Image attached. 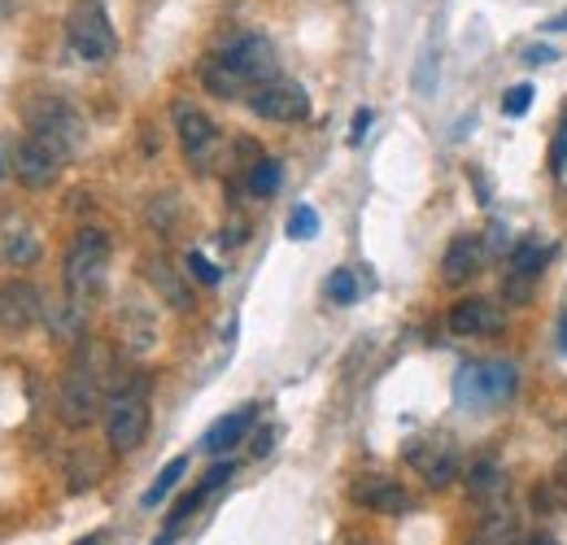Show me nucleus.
Instances as JSON below:
<instances>
[{"label": "nucleus", "instance_id": "f257e3e1", "mask_svg": "<svg viewBox=\"0 0 567 545\" xmlns=\"http://www.w3.org/2000/svg\"><path fill=\"white\" fill-rule=\"evenodd\" d=\"M105 275H110V236H105V232H96V227L74 232V240L66 245V258H62V284H66V297L87 310V301H96V297H101Z\"/></svg>", "mask_w": 567, "mask_h": 545}, {"label": "nucleus", "instance_id": "f03ea898", "mask_svg": "<svg viewBox=\"0 0 567 545\" xmlns=\"http://www.w3.org/2000/svg\"><path fill=\"white\" fill-rule=\"evenodd\" d=\"M22 119H27V132L40 140V144H49L58 157H74L83 148V119L74 114L71 101H62L53 92L31 96L22 105Z\"/></svg>", "mask_w": 567, "mask_h": 545}, {"label": "nucleus", "instance_id": "7ed1b4c3", "mask_svg": "<svg viewBox=\"0 0 567 545\" xmlns=\"http://www.w3.org/2000/svg\"><path fill=\"white\" fill-rule=\"evenodd\" d=\"M519 389V371L515 362L502 358H485V362H467L454 380V402L463 410H494L511 402Z\"/></svg>", "mask_w": 567, "mask_h": 545}, {"label": "nucleus", "instance_id": "20e7f679", "mask_svg": "<svg viewBox=\"0 0 567 545\" xmlns=\"http://www.w3.org/2000/svg\"><path fill=\"white\" fill-rule=\"evenodd\" d=\"M66 40L83 62H110L118 53V35L110 27V13L101 0H79L66 18Z\"/></svg>", "mask_w": 567, "mask_h": 545}, {"label": "nucleus", "instance_id": "39448f33", "mask_svg": "<svg viewBox=\"0 0 567 545\" xmlns=\"http://www.w3.org/2000/svg\"><path fill=\"white\" fill-rule=\"evenodd\" d=\"M101 410V367L83 353L74 358L71 371L62 376V393H58V414L66 428H87Z\"/></svg>", "mask_w": 567, "mask_h": 545}, {"label": "nucleus", "instance_id": "423d86ee", "mask_svg": "<svg viewBox=\"0 0 567 545\" xmlns=\"http://www.w3.org/2000/svg\"><path fill=\"white\" fill-rule=\"evenodd\" d=\"M223 66L231 70L249 92H258L262 83H276L280 79V62H276V49L267 35H236L231 44H223Z\"/></svg>", "mask_w": 567, "mask_h": 545}, {"label": "nucleus", "instance_id": "0eeeda50", "mask_svg": "<svg viewBox=\"0 0 567 545\" xmlns=\"http://www.w3.org/2000/svg\"><path fill=\"white\" fill-rule=\"evenodd\" d=\"M148 432V402H144V384L123 389L110 398L105 407V441L114 454H132Z\"/></svg>", "mask_w": 567, "mask_h": 545}, {"label": "nucleus", "instance_id": "6e6552de", "mask_svg": "<svg viewBox=\"0 0 567 545\" xmlns=\"http://www.w3.org/2000/svg\"><path fill=\"white\" fill-rule=\"evenodd\" d=\"M175 132H179V148H184V157H188V166L193 171H210L214 157H218V127L210 123V114H202L197 105H188V101H179L175 105Z\"/></svg>", "mask_w": 567, "mask_h": 545}, {"label": "nucleus", "instance_id": "1a4fd4ad", "mask_svg": "<svg viewBox=\"0 0 567 545\" xmlns=\"http://www.w3.org/2000/svg\"><path fill=\"white\" fill-rule=\"evenodd\" d=\"M249 110L267 123H306L310 119V96H306L301 83L276 79V83H262L258 92H249Z\"/></svg>", "mask_w": 567, "mask_h": 545}, {"label": "nucleus", "instance_id": "9d476101", "mask_svg": "<svg viewBox=\"0 0 567 545\" xmlns=\"http://www.w3.org/2000/svg\"><path fill=\"white\" fill-rule=\"evenodd\" d=\"M44 319V292L27 279H4L0 284V332L18 337Z\"/></svg>", "mask_w": 567, "mask_h": 545}, {"label": "nucleus", "instance_id": "9b49d317", "mask_svg": "<svg viewBox=\"0 0 567 545\" xmlns=\"http://www.w3.org/2000/svg\"><path fill=\"white\" fill-rule=\"evenodd\" d=\"M58 171H62V157L49 148V144H40L35 136L18 140L13 144V175L27 184V188H49L53 179H58Z\"/></svg>", "mask_w": 567, "mask_h": 545}, {"label": "nucleus", "instance_id": "f8f14e48", "mask_svg": "<svg viewBox=\"0 0 567 545\" xmlns=\"http://www.w3.org/2000/svg\"><path fill=\"white\" fill-rule=\"evenodd\" d=\"M40 258V232L22 218V214H13V209H4L0 214V267H31Z\"/></svg>", "mask_w": 567, "mask_h": 545}, {"label": "nucleus", "instance_id": "ddd939ff", "mask_svg": "<svg viewBox=\"0 0 567 545\" xmlns=\"http://www.w3.org/2000/svg\"><path fill=\"white\" fill-rule=\"evenodd\" d=\"M406 463H411L432 489H441V484H450V480L458 476V454H454L450 441H411V445H406Z\"/></svg>", "mask_w": 567, "mask_h": 545}, {"label": "nucleus", "instance_id": "4468645a", "mask_svg": "<svg viewBox=\"0 0 567 545\" xmlns=\"http://www.w3.org/2000/svg\"><path fill=\"white\" fill-rule=\"evenodd\" d=\"M450 332L454 337H489L502 328V310L489 297H463L458 306H450Z\"/></svg>", "mask_w": 567, "mask_h": 545}, {"label": "nucleus", "instance_id": "2eb2a0df", "mask_svg": "<svg viewBox=\"0 0 567 545\" xmlns=\"http://www.w3.org/2000/svg\"><path fill=\"white\" fill-rule=\"evenodd\" d=\"M542 267H546V249H542L537 240H519V245L511 249V275H506V297H511V306L528 301V292H533Z\"/></svg>", "mask_w": 567, "mask_h": 545}, {"label": "nucleus", "instance_id": "dca6fc26", "mask_svg": "<svg viewBox=\"0 0 567 545\" xmlns=\"http://www.w3.org/2000/svg\"><path fill=\"white\" fill-rule=\"evenodd\" d=\"M354 502L358 506H367L371 515H402V511L411 506L406 489L389 476H362L354 484Z\"/></svg>", "mask_w": 567, "mask_h": 545}, {"label": "nucleus", "instance_id": "f3484780", "mask_svg": "<svg viewBox=\"0 0 567 545\" xmlns=\"http://www.w3.org/2000/svg\"><path fill=\"white\" fill-rule=\"evenodd\" d=\"M481 263H485V240L472 236V232H463V236L450 240V249L441 258V279L445 284H467L472 275L481 271Z\"/></svg>", "mask_w": 567, "mask_h": 545}, {"label": "nucleus", "instance_id": "a211bd4d", "mask_svg": "<svg viewBox=\"0 0 567 545\" xmlns=\"http://www.w3.org/2000/svg\"><path fill=\"white\" fill-rule=\"evenodd\" d=\"M254 419H258V407H254V402H249V407H236L231 414H223V419H214L210 428H206V436H202V450H206V454H227L231 445L245 441V432L254 428Z\"/></svg>", "mask_w": 567, "mask_h": 545}, {"label": "nucleus", "instance_id": "6ab92c4d", "mask_svg": "<svg viewBox=\"0 0 567 545\" xmlns=\"http://www.w3.org/2000/svg\"><path fill=\"white\" fill-rule=\"evenodd\" d=\"M144 279L153 284V292H157L171 310H193V292H188L184 275L175 271L166 258H148V263H144Z\"/></svg>", "mask_w": 567, "mask_h": 545}, {"label": "nucleus", "instance_id": "aec40b11", "mask_svg": "<svg viewBox=\"0 0 567 545\" xmlns=\"http://www.w3.org/2000/svg\"><path fill=\"white\" fill-rule=\"evenodd\" d=\"M472 545H519V515L511 506H494L476 528Z\"/></svg>", "mask_w": 567, "mask_h": 545}, {"label": "nucleus", "instance_id": "412c9836", "mask_svg": "<svg viewBox=\"0 0 567 545\" xmlns=\"http://www.w3.org/2000/svg\"><path fill=\"white\" fill-rule=\"evenodd\" d=\"M44 319H49V332L58 337V341H79L83 337V323H87V315H83V306L79 301H49L44 306Z\"/></svg>", "mask_w": 567, "mask_h": 545}, {"label": "nucleus", "instance_id": "4be33fe9", "mask_svg": "<svg viewBox=\"0 0 567 545\" xmlns=\"http://www.w3.org/2000/svg\"><path fill=\"white\" fill-rule=\"evenodd\" d=\"M467 489H472V497H481V502L497 497V493L506 489V472H502V463H497V459H476V463H472V472H467Z\"/></svg>", "mask_w": 567, "mask_h": 545}, {"label": "nucleus", "instance_id": "5701e85b", "mask_svg": "<svg viewBox=\"0 0 567 545\" xmlns=\"http://www.w3.org/2000/svg\"><path fill=\"white\" fill-rule=\"evenodd\" d=\"M184 476H188V459L179 454V459H171V463H166V467L157 472V480H153V484L144 489V497H141V506H144V511H153V506H162V497H171V489H175V484H179V480H184Z\"/></svg>", "mask_w": 567, "mask_h": 545}, {"label": "nucleus", "instance_id": "b1692460", "mask_svg": "<svg viewBox=\"0 0 567 545\" xmlns=\"http://www.w3.org/2000/svg\"><path fill=\"white\" fill-rule=\"evenodd\" d=\"M280 179H284V166L276 157H258L254 171H249V193L254 197H276L280 193Z\"/></svg>", "mask_w": 567, "mask_h": 545}, {"label": "nucleus", "instance_id": "393cba45", "mask_svg": "<svg viewBox=\"0 0 567 545\" xmlns=\"http://www.w3.org/2000/svg\"><path fill=\"white\" fill-rule=\"evenodd\" d=\"M288 236H292V240H315V236H319V214H315V205H297V209L288 214Z\"/></svg>", "mask_w": 567, "mask_h": 545}, {"label": "nucleus", "instance_id": "a878e982", "mask_svg": "<svg viewBox=\"0 0 567 545\" xmlns=\"http://www.w3.org/2000/svg\"><path fill=\"white\" fill-rule=\"evenodd\" d=\"M328 297L337 301V306H354L358 301V279H354V271H332L328 275Z\"/></svg>", "mask_w": 567, "mask_h": 545}, {"label": "nucleus", "instance_id": "bb28decb", "mask_svg": "<svg viewBox=\"0 0 567 545\" xmlns=\"http://www.w3.org/2000/svg\"><path fill=\"white\" fill-rule=\"evenodd\" d=\"M528 105H533V83H515V88H506V96H502V114H506V119H524Z\"/></svg>", "mask_w": 567, "mask_h": 545}, {"label": "nucleus", "instance_id": "cd10ccee", "mask_svg": "<svg viewBox=\"0 0 567 545\" xmlns=\"http://www.w3.org/2000/svg\"><path fill=\"white\" fill-rule=\"evenodd\" d=\"M432 74H436V44H427L420 53V66H415V92L427 96L432 92Z\"/></svg>", "mask_w": 567, "mask_h": 545}, {"label": "nucleus", "instance_id": "c85d7f7f", "mask_svg": "<svg viewBox=\"0 0 567 545\" xmlns=\"http://www.w3.org/2000/svg\"><path fill=\"white\" fill-rule=\"evenodd\" d=\"M188 275H197L202 284H218V279H223V271L214 267V263L206 258V254H197V249L188 254Z\"/></svg>", "mask_w": 567, "mask_h": 545}, {"label": "nucleus", "instance_id": "c756f323", "mask_svg": "<svg viewBox=\"0 0 567 545\" xmlns=\"http://www.w3.org/2000/svg\"><path fill=\"white\" fill-rule=\"evenodd\" d=\"M550 166H555L559 179L567 175V123L559 127V140H555V148H550Z\"/></svg>", "mask_w": 567, "mask_h": 545}, {"label": "nucleus", "instance_id": "7c9ffc66", "mask_svg": "<svg viewBox=\"0 0 567 545\" xmlns=\"http://www.w3.org/2000/svg\"><path fill=\"white\" fill-rule=\"evenodd\" d=\"M555 58H559V53H555L550 44H528V49H524V62H528V66H550Z\"/></svg>", "mask_w": 567, "mask_h": 545}, {"label": "nucleus", "instance_id": "2f4dec72", "mask_svg": "<svg viewBox=\"0 0 567 545\" xmlns=\"http://www.w3.org/2000/svg\"><path fill=\"white\" fill-rule=\"evenodd\" d=\"M367 127H371V110H358V114H354V132H350V140H354V144H362V136H367Z\"/></svg>", "mask_w": 567, "mask_h": 545}, {"label": "nucleus", "instance_id": "473e14b6", "mask_svg": "<svg viewBox=\"0 0 567 545\" xmlns=\"http://www.w3.org/2000/svg\"><path fill=\"white\" fill-rule=\"evenodd\" d=\"M550 489L559 493V502H567V459L559 463V472H555V480H550Z\"/></svg>", "mask_w": 567, "mask_h": 545}, {"label": "nucleus", "instance_id": "72a5a7b5", "mask_svg": "<svg viewBox=\"0 0 567 545\" xmlns=\"http://www.w3.org/2000/svg\"><path fill=\"white\" fill-rule=\"evenodd\" d=\"M528 545H559V542H555V537H546V533H537V537H533Z\"/></svg>", "mask_w": 567, "mask_h": 545}, {"label": "nucleus", "instance_id": "f704fd0d", "mask_svg": "<svg viewBox=\"0 0 567 545\" xmlns=\"http://www.w3.org/2000/svg\"><path fill=\"white\" fill-rule=\"evenodd\" d=\"M550 31H567V13H559V18L550 22Z\"/></svg>", "mask_w": 567, "mask_h": 545}, {"label": "nucleus", "instance_id": "c9c22d12", "mask_svg": "<svg viewBox=\"0 0 567 545\" xmlns=\"http://www.w3.org/2000/svg\"><path fill=\"white\" fill-rule=\"evenodd\" d=\"M559 341H564V349H567V319L559 323Z\"/></svg>", "mask_w": 567, "mask_h": 545}, {"label": "nucleus", "instance_id": "e433bc0d", "mask_svg": "<svg viewBox=\"0 0 567 545\" xmlns=\"http://www.w3.org/2000/svg\"><path fill=\"white\" fill-rule=\"evenodd\" d=\"M0 175H4V162H0Z\"/></svg>", "mask_w": 567, "mask_h": 545}, {"label": "nucleus", "instance_id": "4c0bfd02", "mask_svg": "<svg viewBox=\"0 0 567 545\" xmlns=\"http://www.w3.org/2000/svg\"><path fill=\"white\" fill-rule=\"evenodd\" d=\"M358 545H371V542H358Z\"/></svg>", "mask_w": 567, "mask_h": 545}]
</instances>
